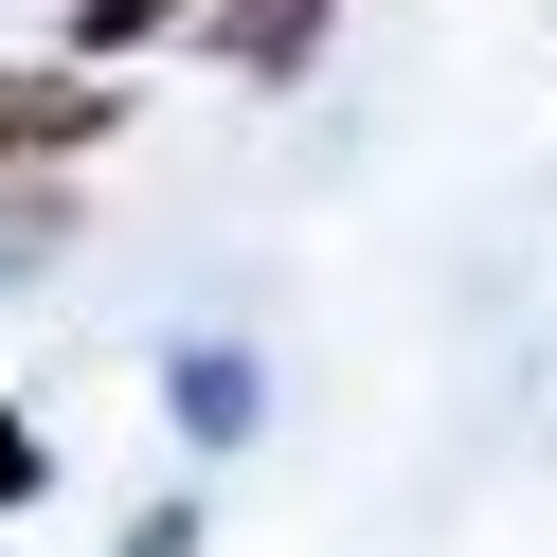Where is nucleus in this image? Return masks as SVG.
<instances>
[{"instance_id":"obj_1","label":"nucleus","mask_w":557,"mask_h":557,"mask_svg":"<svg viewBox=\"0 0 557 557\" xmlns=\"http://www.w3.org/2000/svg\"><path fill=\"white\" fill-rule=\"evenodd\" d=\"M90 145H109L90 73H0V162H90Z\"/></svg>"},{"instance_id":"obj_2","label":"nucleus","mask_w":557,"mask_h":557,"mask_svg":"<svg viewBox=\"0 0 557 557\" xmlns=\"http://www.w3.org/2000/svg\"><path fill=\"white\" fill-rule=\"evenodd\" d=\"M162 413H181L198 449H234V432H252V360H234V342H198V360L162 377Z\"/></svg>"},{"instance_id":"obj_3","label":"nucleus","mask_w":557,"mask_h":557,"mask_svg":"<svg viewBox=\"0 0 557 557\" xmlns=\"http://www.w3.org/2000/svg\"><path fill=\"white\" fill-rule=\"evenodd\" d=\"M306 37H324V0H234V18H216L234 73H306Z\"/></svg>"},{"instance_id":"obj_4","label":"nucleus","mask_w":557,"mask_h":557,"mask_svg":"<svg viewBox=\"0 0 557 557\" xmlns=\"http://www.w3.org/2000/svg\"><path fill=\"white\" fill-rule=\"evenodd\" d=\"M162 18H181V0H90V54H145Z\"/></svg>"},{"instance_id":"obj_5","label":"nucleus","mask_w":557,"mask_h":557,"mask_svg":"<svg viewBox=\"0 0 557 557\" xmlns=\"http://www.w3.org/2000/svg\"><path fill=\"white\" fill-rule=\"evenodd\" d=\"M126 557H198V504H145V521H126Z\"/></svg>"}]
</instances>
